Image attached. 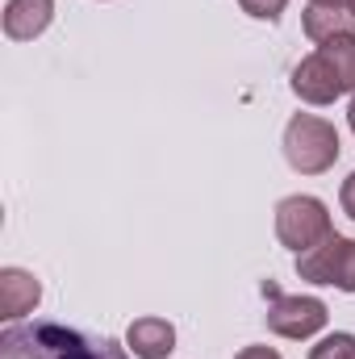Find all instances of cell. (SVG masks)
<instances>
[{"label": "cell", "instance_id": "1", "mask_svg": "<svg viewBox=\"0 0 355 359\" xmlns=\"http://www.w3.org/2000/svg\"><path fill=\"white\" fill-rule=\"evenodd\" d=\"M0 359H134L109 334H88L63 322H8L0 330Z\"/></svg>", "mask_w": 355, "mask_h": 359}, {"label": "cell", "instance_id": "2", "mask_svg": "<svg viewBox=\"0 0 355 359\" xmlns=\"http://www.w3.org/2000/svg\"><path fill=\"white\" fill-rule=\"evenodd\" d=\"M343 155V142H339V130L335 121L326 117H314V113H293L288 126H284V159L293 172L301 176H322L339 163Z\"/></svg>", "mask_w": 355, "mask_h": 359}, {"label": "cell", "instance_id": "3", "mask_svg": "<svg viewBox=\"0 0 355 359\" xmlns=\"http://www.w3.org/2000/svg\"><path fill=\"white\" fill-rule=\"evenodd\" d=\"M335 234V222H330V209L326 201L309 196V192H297V196H284L276 205V238L288 247V251H309L318 247L322 238Z\"/></svg>", "mask_w": 355, "mask_h": 359}, {"label": "cell", "instance_id": "4", "mask_svg": "<svg viewBox=\"0 0 355 359\" xmlns=\"http://www.w3.org/2000/svg\"><path fill=\"white\" fill-rule=\"evenodd\" d=\"M297 276L309 284H326L339 292H355V238L330 234L318 247L297 255Z\"/></svg>", "mask_w": 355, "mask_h": 359}, {"label": "cell", "instance_id": "5", "mask_svg": "<svg viewBox=\"0 0 355 359\" xmlns=\"http://www.w3.org/2000/svg\"><path fill=\"white\" fill-rule=\"evenodd\" d=\"M326 322H330V309L322 297H276L267 309V330L280 339H293V343L322 334Z\"/></svg>", "mask_w": 355, "mask_h": 359}, {"label": "cell", "instance_id": "6", "mask_svg": "<svg viewBox=\"0 0 355 359\" xmlns=\"http://www.w3.org/2000/svg\"><path fill=\"white\" fill-rule=\"evenodd\" d=\"M293 96L297 100H305V104H335L339 96H343V80L335 76V67L314 50V55H305L297 67H293Z\"/></svg>", "mask_w": 355, "mask_h": 359}, {"label": "cell", "instance_id": "7", "mask_svg": "<svg viewBox=\"0 0 355 359\" xmlns=\"http://www.w3.org/2000/svg\"><path fill=\"white\" fill-rule=\"evenodd\" d=\"M42 301V284L38 276L25 268H0V309L4 322H21L25 313H34Z\"/></svg>", "mask_w": 355, "mask_h": 359}, {"label": "cell", "instance_id": "8", "mask_svg": "<svg viewBox=\"0 0 355 359\" xmlns=\"http://www.w3.org/2000/svg\"><path fill=\"white\" fill-rule=\"evenodd\" d=\"M126 347L134 359H168L176 351V326L168 318H134L126 330Z\"/></svg>", "mask_w": 355, "mask_h": 359}, {"label": "cell", "instance_id": "9", "mask_svg": "<svg viewBox=\"0 0 355 359\" xmlns=\"http://www.w3.org/2000/svg\"><path fill=\"white\" fill-rule=\"evenodd\" d=\"M55 21V0H8L4 4V38L34 42Z\"/></svg>", "mask_w": 355, "mask_h": 359}, {"label": "cell", "instance_id": "10", "mask_svg": "<svg viewBox=\"0 0 355 359\" xmlns=\"http://www.w3.org/2000/svg\"><path fill=\"white\" fill-rule=\"evenodd\" d=\"M301 29L309 42H330L339 34H355V13L351 8H322V4H309L305 17H301Z\"/></svg>", "mask_w": 355, "mask_h": 359}, {"label": "cell", "instance_id": "11", "mask_svg": "<svg viewBox=\"0 0 355 359\" xmlns=\"http://www.w3.org/2000/svg\"><path fill=\"white\" fill-rule=\"evenodd\" d=\"M318 55L335 67V76L343 80V92H355V34H339V38L322 42Z\"/></svg>", "mask_w": 355, "mask_h": 359}, {"label": "cell", "instance_id": "12", "mask_svg": "<svg viewBox=\"0 0 355 359\" xmlns=\"http://www.w3.org/2000/svg\"><path fill=\"white\" fill-rule=\"evenodd\" d=\"M309 359H355V334L335 330V334L318 339V343L309 347Z\"/></svg>", "mask_w": 355, "mask_h": 359}, {"label": "cell", "instance_id": "13", "mask_svg": "<svg viewBox=\"0 0 355 359\" xmlns=\"http://www.w3.org/2000/svg\"><path fill=\"white\" fill-rule=\"evenodd\" d=\"M239 4H243V13L255 17V21H276V17L288 8V0H239Z\"/></svg>", "mask_w": 355, "mask_h": 359}, {"label": "cell", "instance_id": "14", "mask_svg": "<svg viewBox=\"0 0 355 359\" xmlns=\"http://www.w3.org/2000/svg\"><path fill=\"white\" fill-rule=\"evenodd\" d=\"M339 205H343V213L355 222V172L343 180V188H339Z\"/></svg>", "mask_w": 355, "mask_h": 359}, {"label": "cell", "instance_id": "15", "mask_svg": "<svg viewBox=\"0 0 355 359\" xmlns=\"http://www.w3.org/2000/svg\"><path fill=\"white\" fill-rule=\"evenodd\" d=\"M234 359H284V355H280L276 347H260V343H251V347H243Z\"/></svg>", "mask_w": 355, "mask_h": 359}, {"label": "cell", "instance_id": "16", "mask_svg": "<svg viewBox=\"0 0 355 359\" xmlns=\"http://www.w3.org/2000/svg\"><path fill=\"white\" fill-rule=\"evenodd\" d=\"M309 4H322V8H351L355 0H309Z\"/></svg>", "mask_w": 355, "mask_h": 359}, {"label": "cell", "instance_id": "17", "mask_svg": "<svg viewBox=\"0 0 355 359\" xmlns=\"http://www.w3.org/2000/svg\"><path fill=\"white\" fill-rule=\"evenodd\" d=\"M347 126H351V134H355V92H351V104H347Z\"/></svg>", "mask_w": 355, "mask_h": 359}, {"label": "cell", "instance_id": "18", "mask_svg": "<svg viewBox=\"0 0 355 359\" xmlns=\"http://www.w3.org/2000/svg\"><path fill=\"white\" fill-rule=\"evenodd\" d=\"M351 13H355V4H351Z\"/></svg>", "mask_w": 355, "mask_h": 359}]
</instances>
